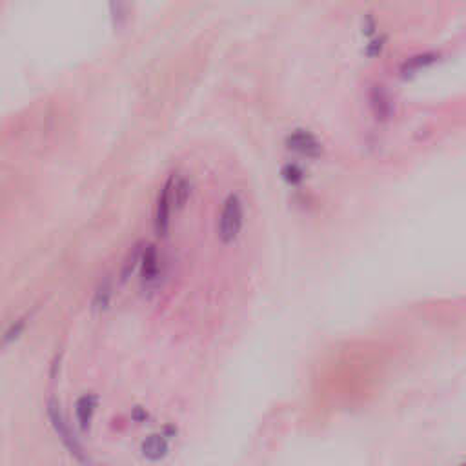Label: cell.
Masks as SVG:
<instances>
[{
	"instance_id": "3957f363",
	"label": "cell",
	"mask_w": 466,
	"mask_h": 466,
	"mask_svg": "<svg viewBox=\"0 0 466 466\" xmlns=\"http://www.w3.org/2000/svg\"><path fill=\"white\" fill-rule=\"evenodd\" d=\"M286 148L289 151H294V153H299V155L308 157V159H317L323 153V146L319 144V141L310 131L304 130H297L292 135H288Z\"/></svg>"
},
{
	"instance_id": "9c48e42d",
	"label": "cell",
	"mask_w": 466,
	"mask_h": 466,
	"mask_svg": "<svg viewBox=\"0 0 466 466\" xmlns=\"http://www.w3.org/2000/svg\"><path fill=\"white\" fill-rule=\"evenodd\" d=\"M191 195V184L186 177H173V188H172V201L173 210H182L188 204Z\"/></svg>"
},
{
	"instance_id": "30bf717a",
	"label": "cell",
	"mask_w": 466,
	"mask_h": 466,
	"mask_svg": "<svg viewBox=\"0 0 466 466\" xmlns=\"http://www.w3.org/2000/svg\"><path fill=\"white\" fill-rule=\"evenodd\" d=\"M109 9H112V17L115 24H122L128 17V8H126L124 0H112L109 2Z\"/></svg>"
},
{
	"instance_id": "7c38bea8",
	"label": "cell",
	"mask_w": 466,
	"mask_h": 466,
	"mask_svg": "<svg viewBox=\"0 0 466 466\" xmlns=\"http://www.w3.org/2000/svg\"><path fill=\"white\" fill-rule=\"evenodd\" d=\"M386 37L384 35H381V37H374V39L370 40V44L366 46V55L368 56H379L381 53H383V48L384 44H386Z\"/></svg>"
},
{
	"instance_id": "8fae6325",
	"label": "cell",
	"mask_w": 466,
	"mask_h": 466,
	"mask_svg": "<svg viewBox=\"0 0 466 466\" xmlns=\"http://www.w3.org/2000/svg\"><path fill=\"white\" fill-rule=\"evenodd\" d=\"M302 177H304V173H302V169L299 168V166L286 165L285 168H282V179H285L288 184H299V182L302 181Z\"/></svg>"
},
{
	"instance_id": "5b68a950",
	"label": "cell",
	"mask_w": 466,
	"mask_h": 466,
	"mask_svg": "<svg viewBox=\"0 0 466 466\" xmlns=\"http://www.w3.org/2000/svg\"><path fill=\"white\" fill-rule=\"evenodd\" d=\"M441 59V55L437 52H426V53H419V55L412 56L405 64L401 66V77L402 78H412L414 75H417L419 71L430 68V66L436 64Z\"/></svg>"
},
{
	"instance_id": "8992f818",
	"label": "cell",
	"mask_w": 466,
	"mask_h": 466,
	"mask_svg": "<svg viewBox=\"0 0 466 466\" xmlns=\"http://www.w3.org/2000/svg\"><path fill=\"white\" fill-rule=\"evenodd\" d=\"M97 405H99V399H97V395H93V393H84L83 398L77 401V405H75V417H77V423L78 426H80V430H88V428L91 426Z\"/></svg>"
},
{
	"instance_id": "6da1fadb",
	"label": "cell",
	"mask_w": 466,
	"mask_h": 466,
	"mask_svg": "<svg viewBox=\"0 0 466 466\" xmlns=\"http://www.w3.org/2000/svg\"><path fill=\"white\" fill-rule=\"evenodd\" d=\"M242 222H244V206L239 193H232L226 197L222 210H220L219 225H217V233L219 239L225 244H229L239 237L242 232Z\"/></svg>"
},
{
	"instance_id": "277c9868",
	"label": "cell",
	"mask_w": 466,
	"mask_h": 466,
	"mask_svg": "<svg viewBox=\"0 0 466 466\" xmlns=\"http://www.w3.org/2000/svg\"><path fill=\"white\" fill-rule=\"evenodd\" d=\"M141 279L144 285H153L160 275V264H159V251L155 246H146L143 251V259H141Z\"/></svg>"
},
{
	"instance_id": "4fadbf2b",
	"label": "cell",
	"mask_w": 466,
	"mask_h": 466,
	"mask_svg": "<svg viewBox=\"0 0 466 466\" xmlns=\"http://www.w3.org/2000/svg\"><path fill=\"white\" fill-rule=\"evenodd\" d=\"M376 30H377L376 18L370 17V15H368V17L364 18V24H363L364 37H370V39H374V37H376Z\"/></svg>"
},
{
	"instance_id": "7a4b0ae2",
	"label": "cell",
	"mask_w": 466,
	"mask_h": 466,
	"mask_svg": "<svg viewBox=\"0 0 466 466\" xmlns=\"http://www.w3.org/2000/svg\"><path fill=\"white\" fill-rule=\"evenodd\" d=\"M172 188H173V177H169L165 182L162 190L157 199V210H155V232L159 237H165L169 228V217L173 212V201H172Z\"/></svg>"
},
{
	"instance_id": "9a60e30c",
	"label": "cell",
	"mask_w": 466,
	"mask_h": 466,
	"mask_svg": "<svg viewBox=\"0 0 466 466\" xmlns=\"http://www.w3.org/2000/svg\"><path fill=\"white\" fill-rule=\"evenodd\" d=\"M461 466H466V462H462V465Z\"/></svg>"
},
{
	"instance_id": "ba28073f",
	"label": "cell",
	"mask_w": 466,
	"mask_h": 466,
	"mask_svg": "<svg viewBox=\"0 0 466 466\" xmlns=\"http://www.w3.org/2000/svg\"><path fill=\"white\" fill-rule=\"evenodd\" d=\"M143 455L150 461H160L168 453V439L165 436H150L143 443Z\"/></svg>"
},
{
	"instance_id": "5bb4252c",
	"label": "cell",
	"mask_w": 466,
	"mask_h": 466,
	"mask_svg": "<svg viewBox=\"0 0 466 466\" xmlns=\"http://www.w3.org/2000/svg\"><path fill=\"white\" fill-rule=\"evenodd\" d=\"M109 288L106 285L104 286H100L99 288V292H97V295H95V304H100V306H106V304H108V301H109Z\"/></svg>"
},
{
	"instance_id": "52a82bcc",
	"label": "cell",
	"mask_w": 466,
	"mask_h": 466,
	"mask_svg": "<svg viewBox=\"0 0 466 466\" xmlns=\"http://www.w3.org/2000/svg\"><path fill=\"white\" fill-rule=\"evenodd\" d=\"M370 104H371V109H374V113H376V116L379 121H386V119L392 116L393 104L392 100H390L388 93L384 90H381V88H374V90H371Z\"/></svg>"
}]
</instances>
